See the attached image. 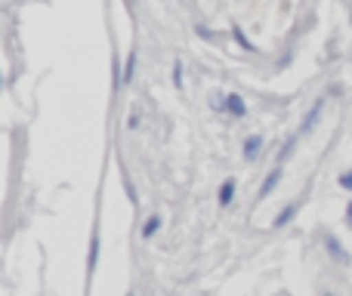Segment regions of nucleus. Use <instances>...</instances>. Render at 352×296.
Returning <instances> with one entry per match:
<instances>
[{
    "label": "nucleus",
    "instance_id": "1",
    "mask_svg": "<svg viewBox=\"0 0 352 296\" xmlns=\"http://www.w3.org/2000/svg\"><path fill=\"white\" fill-rule=\"evenodd\" d=\"M322 109H324V99H318V102L312 105V111L306 115V121H303V127H300V133H312V130H316V121L322 117Z\"/></svg>",
    "mask_w": 352,
    "mask_h": 296
},
{
    "label": "nucleus",
    "instance_id": "2",
    "mask_svg": "<svg viewBox=\"0 0 352 296\" xmlns=\"http://www.w3.org/2000/svg\"><path fill=\"white\" fill-rule=\"evenodd\" d=\"M226 109H229V115H235V117H244L248 115V105L241 102V96H238V93H232V96H226Z\"/></svg>",
    "mask_w": 352,
    "mask_h": 296
},
{
    "label": "nucleus",
    "instance_id": "3",
    "mask_svg": "<svg viewBox=\"0 0 352 296\" xmlns=\"http://www.w3.org/2000/svg\"><path fill=\"white\" fill-rule=\"evenodd\" d=\"M324 244H328V253L334 256L337 262H349V253H343V247H340V241H337L334 235H328L324 238Z\"/></svg>",
    "mask_w": 352,
    "mask_h": 296
},
{
    "label": "nucleus",
    "instance_id": "4",
    "mask_svg": "<svg viewBox=\"0 0 352 296\" xmlns=\"http://www.w3.org/2000/svg\"><path fill=\"white\" fill-rule=\"evenodd\" d=\"M260 148H263V136H250V139L244 142V157H248V161H254V157L260 155Z\"/></svg>",
    "mask_w": 352,
    "mask_h": 296
},
{
    "label": "nucleus",
    "instance_id": "5",
    "mask_svg": "<svg viewBox=\"0 0 352 296\" xmlns=\"http://www.w3.org/2000/svg\"><path fill=\"white\" fill-rule=\"evenodd\" d=\"M232 198H235V182L226 179V182H223V188H219V204L229 207V204H232Z\"/></svg>",
    "mask_w": 352,
    "mask_h": 296
},
{
    "label": "nucleus",
    "instance_id": "6",
    "mask_svg": "<svg viewBox=\"0 0 352 296\" xmlns=\"http://www.w3.org/2000/svg\"><path fill=\"white\" fill-rule=\"evenodd\" d=\"M278 179H281V170H272V173H269V179L263 182V188H260V198H266V194L278 185Z\"/></svg>",
    "mask_w": 352,
    "mask_h": 296
},
{
    "label": "nucleus",
    "instance_id": "7",
    "mask_svg": "<svg viewBox=\"0 0 352 296\" xmlns=\"http://www.w3.org/2000/svg\"><path fill=\"white\" fill-rule=\"evenodd\" d=\"M294 216H297V204H287L285 210L278 213V219H275V225H278V229H281V225H287V223H291Z\"/></svg>",
    "mask_w": 352,
    "mask_h": 296
},
{
    "label": "nucleus",
    "instance_id": "8",
    "mask_svg": "<svg viewBox=\"0 0 352 296\" xmlns=\"http://www.w3.org/2000/svg\"><path fill=\"white\" fill-rule=\"evenodd\" d=\"M96 260H99V235H93V244H90V260H87V269H96Z\"/></svg>",
    "mask_w": 352,
    "mask_h": 296
},
{
    "label": "nucleus",
    "instance_id": "9",
    "mask_svg": "<svg viewBox=\"0 0 352 296\" xmlns=\"http://www.w3.org/2000/svg\"><path fill=\"white\" fill-rule=\"evenodd\" d=\"M158 229H161V216H152L146 225H142V235H146V238H152Z\"/></svg>",
    "mask_w": 352,
    "mask_h": 296
},
{
    "label": "nucleus",
    "instance_id": "10",
    "mask_svg": "<svg viewBox=\"0 0 352 296\" xmlns=\"http://www.w3.org/2000/svg\"><path fill=\"white\" fill-rule=\"evenodd\" d=\"M235 41H238V43H241V47H244V49H248V53H254V43H250V41H248V34H244V31H241V28H235Z\"/></svg>",
    "mask_w": 352,
    "mask_h": 296
},
{
    "label": "nucleus",
    "instance_id": "11",
    "mask_svg": "<svg viewBox=\"0 0 352 296\" xmlns=\"http://www.w3.org/2000/svg\"><path fill=\"white\" fill-rule=\"evenodd\" d=\"M173 84L182 87V65H179V62H176V68H173Z\"/></svg>",
    "mask_w": 352,
    "mask_h": 296
},
{
    "label": "nucleus",
    "instance_id": "12",
    "mask_svg": "<svg viewBox=\"0 0 352 296\" xmlns=\"http://www.w3.org/2000/svg\"><path fill=\"white\" fill-rule=\"evenodd\" d=\"M133 65H136V56H130V62H127V78H124V80L133 78Z\"/></svg>",
    "mask_w": 352,
    "mask_h": 296
},
{
    "label": "nucleus",
    "instance_id": "13",
    "mask_svg": "<svg viewBox=\"0 0 352 296\" xmlns=\"http://www.w3.org/2000/svg\"><path fill=\"white\" fill-rule=\"evenodd\" d=\"M340 185H343V188H352V173H343V176H340Z\"/></svg>",
    "mask_w": 352,
    "mask_h": 296
},
{
    "label": "nucleus",
    "instance_id": "14",
    "mask_svg": "<svg viewBox=\"0 0 352 296\" xmlns=\"http://www.w3.org/2000/svg\"><path fill=\"white\" fill-rule=\"evenodd\" d=\"M346 219H349V225H352V204L346 207Z\"/></svg>",
    "mask_w": 352,
    "mask_h": 296
}]
</instances>
